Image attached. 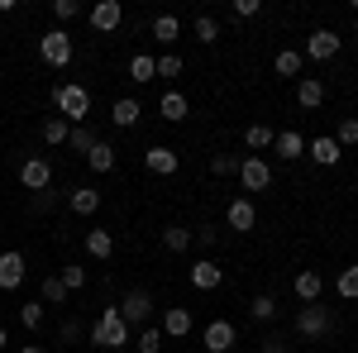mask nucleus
<instances>
[{
	"label": "nucleus",
	"instance_id": "obj_1",
	"mask_svg": "<svg viewBox=\"0 0 358 353\" xmlns=\"http://www.w3.org/2000/svg\"><path fill=\"white\" fill-rule=\"evenodd\" d=\"M129 344V325H124V315H120V305H106L101 310V320L91 325V349H124Z\"/></svg>",
	"mask_w": 358,
	"mask_h": 353
},
{
	"label": "nucleus",
	"instance_id": "obj_38",
	"mask_svg": "<svg viewBox=\"0 0 358 353\" xmlns=\"http://www.w3.org/2000/svg\"><path fill=\"white\" fill-rule=\"evenodd\" d=\"M20 325H24V329L43 325V301H24V305H20Z\"/></svg>",
	"mask_w": 358,
	"mask_h": 353
},
{
	"label": "nucleus",
	"instance_id": "obj_17",
	"mask_svg": "<svg viewBox=\"0 0 358 353\" xmlns=\"http://www.w3.org/2000/svg\"><path fill=\"white\" fill-rule=\"evenodd\" d=\"M163 334H167V339H187V334H192V310H187V305H167Z\"/></svg>",
	"mask_w": 358,
	"mask_h": 353
},
{
	"label": "nucleus",
	"instance_id": "obj_36",
	"mask_svg": "<svg viewBox=\"0 0 358 353\" xmlns=\"http://www.w3.org/2000/svg\"><path fill=\"white\" fill-rule=\"evenodd\" d=\"M239 163H244V158H234V153H210V172H215V177H229V172L239 177Z\"/></svg>",
	"mask_w": 358,
	"mask_h": 353
},
{
	"label": "nucleus",
	"instance_id": "obj_26",
	"mask_svg": "<svg viewBox=\"0 0 358 353\" xmlns=\"http://www.w3.org/2000/svg\"><path fill=\"white\" fill-rule=\"evenodd\" d=\"M96 143H101V134H96L91 124H72V134H67V148H72V153H91Z\"/></svg>",
	"mask_w": 358,
	"mask_h": 353
},
{
	"label": "nucleus",
	"instance_id": "obj_24",
	"mask_svg": "<svg viewBox=\"0 0 358 353\" xmlns=\"http://www.w3.org/2000/svg\"><path fill=\"white\" fill-rule=\"evenodd\" d=\"M192 229H187V224H163V248L167 253H187V248H192Z\"/></svg>",
	"mask_w": 358,
	"mask_h": 353
},
{
	"label": "nucleus",
	"instance_id": "obj_35",
	"mask_svg": "<svg viewBox=\"0 0 358 353\" xmlns=\"http://www.w3.org/2000/svg\"><path fill=\"white\" fill-rule=\"evenodd\" d=\"M273 138H277V129H268V124H248V129H244L248 148H273Z\"/></svg>",
	"mask_w": 358,
	"mask_h": 353
},
{
	"label": "nucleus",
	"instance_id": "obj_13",
	"mask_svg": "<svg viewBox=\"0 0 358 353\" xmlns=\"http://www.w3.org/2000/svg\"><path fill=\"white\" fill-rule=\"evenodd\" d=\"M20 282H24V253L5 248V253H0V291H15Z\"/></svg>",
	"mask_w": 358,
	"mask_h": 353
},
{
	"label": "nucleus",
	"instance_id": "obj_37",
	"mask_svg": "<svg viewBox=\"0 0 358 353\" xmlns=\"http://www.w3.org/2000/svg\"><path fill=\"white\" fill-rule=\"evenodd\" d=\"M215 38H220V20L215 15H201L196 20V43H215Z\"/></svg>",
	"mask_w": 358,
	"mask_h": 353
},
{
	"label": "nucleus",
	"instance_id": "obj_18",
	"mask_svg": "<svg viewBox=\"0 0 358 353\" xmlns=\"http://www.w3.org/2000/svg\"><path fill=\"white\" fill-rule=\"evenodd\" d=\"M306 153H310V158H315V163H320V167H334V163H339V158H344V148H339V143H334L330 134L310 138V143H306Z\"/></svg>",
	"mask_w": 358,
	"mask_h": 353
},
{
	"label": "nucleus",
	"instance_id": "obj_34",
	"mask_svg": "<svg viewBox=\"0 0 358 353\" xmlns=\"http://www.w3.org/2000/svg\"><path fill=\"white\" fill-rule=\"evenodd\" d=\"M334 291H339V301H358V263H354V268H344V272H339Z\"/></svg>",
	"mask_w": 358,
	"mask_h": 353
},
{
	"label": "nucleus",
	"instance_id": "obj_5",
	"mask_svg": "<svg viewBox=\"0 0 358 353\" xmlns=\"http://www.w3.org/2000/svg\"><path fill=\"white\" fill-rule=\"evenodd\" d=\"M296 329H301L306 339H325V334L334 329L330 305H320V301H315V305H301V315H296Z\"/></svg>",
	"mask_w": 358,
	"mask_h": 353
},
{
	"label": "nucleus",
	"instance_id": "obj_12",
	"mask_svg": "<svg viewBox=\"0 0 358 353\" xmlns=\"http://www.w3.org/2000/svg\"><path fill=\"white\" fill-rule=\"evenodd\" d=\"M143 167H148L153 177H172V172L182 167V158H177L172 148H163V143H153V148H143Z\"/></svg>",
	"mask_w": 358,
	"mask_h": 353
},
{
	"label": "nucleus",
	"instance_id": "obj_45",
	"mask_svg": "<svg viewBox=\"0 0 358 353\" xmlns=\"http://www.w3.org/2000/svg\"><path fill=\"white\" fill-rule=\"evenodd\" d=\"M234 15H239V20H253V15H258V0H234Z\"/></svg>",
	"mask_w": 358,
	"mask_h": 353
},
{
	"label": "nucleus",
	"instance_id": "obj_4",
	"mask_svg": "<svg viewBox=\"0 0 358 353\" xmlns=\"http://www.w3.org/2000/svg\"><path fill=\"white\" fill-rule=\"evenodd\" d=\"M120 315H124V325L129 329H143V325H153V296H148V291H143V287H134V291H129V296L120 301Z\"/></svg>",
	"mask_w": 358,
	"mask_h": 353
},
{
	"label": "nucleus",
	"instance_id": "obj_39",
	"mask_svg": "<svg viewBox=\"0 0 358 353\" xmlns=\"http://www.w3.org/2000/svg\"><path fill=\"white\" fill-rule=\"evenodd\" d=\"M334 143H339V148H354L358 143V120H339V129H334Z\"/></svg>",
	"mask_w": 358,
	"mask_h": 353
},
{
	"label": "nucleus",
	"instance_id": "obj_10",
	"mask_svg": "<svg viewBox=\"0 0 358 353\" xmlns=\"http://www.w3.org/2000/svg\"><path fill=\"white\" fill-rule=\"evenodd\" d=\"M20 182H24V191H48V182H53V163L48 158H29L24 167H20Z\"/></svg>",
	"mask_w": 358,
	"mask_h": 353
},
{
	"label": "nucleus",
	"instance_id": "obj_40",
	"mask_svg": "<svg viewBox=\"0 0 358 353\" xmlns=\"http://www.w3.org/2000/svg\"><path fill=\"white\" fill-rule=\"evenodd\" d=\"M57 277H62V287H67V291H82V287H86V268H77V263H67Z\"/></svg>",
	"mask_w": 358,
	"mask_h": 353
},
{
	"label": "nucleus",
	"instance_id": "obj_9",
	"mask_svg": "<svg viewBox=\"0 0 358 353\" xmlns=\"http://www.w3.org/2000/svg\"><path fill=\"white\" fill-rule=\"evenodd\" d=\"M120 24H124L120 0H96V5H91V29H96V34H115Z\"/></svg>",
	"mask_w": 358,
	"mask_h": 353
},
{
	"label": "nucleus",
	"instance_id": "obj_29",
	"mask_svg": "<svg viewBox=\"0 0 358 353\" xmlns=\"http://www.w3.org/2000/svg\"><path fill=\"white\" fill-rule=\"evenodd\" d=\"M67 134H72V124H67L62 115H48V120H43V143H48V148L67 143Z\"/></svg>",
	"mask_w": 358,
	"mask_h": 353
},
{
	"label": "nucleus",
	"instance_id": "obj_19",
	"mask_svg": "<svg viewBox=\"0 0 358 353\" xmlns=\"http://www.w3.org/2000/svg\"><path fill=\"white\" fill-rule=\"evenodd\" d=\"M273 153L282 158V163H296V158L306 153V138L296 134V129H282V134L273 138Z\"/></svg>",
	"mask_w": 358,
	"mask_h": 353
},
{
	"label": "nucleus",
	"instance_id": "obj_8",
	"mask_svg": "<svg viewBox=\"0 0 358 353\" xmlns=\"http://www.w3.org/2000/svg\"><path fill=\"white\" fill-rule=\"evenodd\" d=\"M224 224H229L234 234H248V229L258 224V206H253L248 196H234V201H229V210H224Z\"/></svg>",
	"mask_w": 358,
	"mask_h": 353
},
{
	"label": "nucleus",
	"instance_id": "obj_30",
	"mask_svg": "<svg viewBox=\"0 0 358 353\" xmlns=\"http://www.w3.org/2000/svg\"><path fill=\"white\" fill-rule=\"evenodd\" d=\"M153 77H158V62H153L148 53L129 57V82H153Z\"/></svg>",
	"mask_w": 358,
	"mask_h": 353
},
{
	"label": "nucleus",
	"instance_id": "obj_43",
	"mask_svg": "<svg viewBox=\"0 0 358 353\" xmlns=\"http://www.w3.org/2000/svg\"><path fill=\"white\" fill-rule=\"evenodd\" d=\"M263 353H292V349H287L282 334H268V339H263Z\"/></svg>",
	"mask_w": 358,
	"mask_h": 353
},
{
	"label": "nucleus",
	"instance_id": "obj_7",
	"mask_svg": "<svg viewBox=\"0 0 358 353\" xmlns=\"http://www.w3.org/2000/svg\"><path fill=\"white\" fill-rule=\"evenodd\" d=\"M239 182H244V191H268L273 187V167H268V158H244L239 163Z\"/></svg>",
	"mask_w": 358,
	"mask_h": 353
},
{
	"label": "nucleus",
	"instance_id": "obj_14",
	"mask_svg": "<svg viewBox=\"0 0 358 353\" xmlns=\"http://www.w3.org/2000/svg\"><path fill=\"white\" fill-rule=\"evenodd\" d=\"M292 291H296V301H301V305H315V301H320V291H325V277H320L315 268H306V272H296Z\"/></svg>",
	"mask_w": 358,
	"mask_h": 353
},
{
	"label": "nucleus",
	"instance_id": "obj_3",
	"mask_svg": "<svg viewBox=\"0 0 358 353\" xmlns=\"http://www.w3.org/2000/svg\"><path fill=\"white\" fill-rule=\"evenodd\" d=\"M38 57H43L48 67H67V62L77 57L72 34H67V29H48V34H38Z\"/></svg>",
	"mask_w": 358,
	"mask_h": 353
},
{
	"label": "nucleus",
	"instance_id": "obj_31",
	"mask_svg": "<svg viewBox=\"0 0 358 353\" xmlns=\"http://www.w3.org/2000/svg\"><path fill=\"white\" fill-rule=\"evenodd\" d=\"M86 163H91V172H115V148L106 143V138H101V143L86 153Z\"/></svg>",
	"mask_w": 358,
	"mask_h": 353
},
{
	"label": "nucleus",
	"instance_id": "obj_46",
	"mask_svg": "<svg viewBox=\"0 0 358 353\" xmlns=\"http://www.w3.org/2000/svg\"><path fill=\"white\" fill-rule=\"evenodd\" d=\"M62 339H67V344L82 339V320H62Z\"/></svg>",
	"mask_w": 358,
	"mask_h": 353
},
{
	"label": "nucleus",
	"instance_id": "obj_47",
	"mask_svg": "<svg viewBox=\"0 0 358 353\" xmlns=\"http://www.w3.org/2000/svg\"><path fill=\"white\" fill-rule=\"evenodd\" d=\"M20 353H43V344H20Z\"/></svg>",
	"mask_w": 358,
	"mask_h": 353
},
{
	"label": "nucleus",
	"instance_id": "obj_42",
	"mask_svg": "<svg viewBox=\"0 0 358 353\" xmlns=\"http://www.w3.org/2000/svg\"><path fill=\"white\" fill-rule=\"evenodd\" d=\"M77 15H82V10H77V0H53V20H57V24H72Z\"/></svg>",
	"mask_w": 358,
	"mask_h": 353
},
{
	"label": "nucleus",
	"instance_id": "obj_2",
	"mask_svg": "<svg viewBox=\"0 0 358 353\" xmlns=\"http://www.w3.org/2000/svg\"><path fill=\"white\" fill-rule=\"evenodd\" d=\"M53 106L67 124H86V115H91V91H86L82 82H62V86H53Z\"/></svg>",
	"mask_w": 358,
	"mask_h": 353
},
{
	"label": "nucleus",
	"instance_id": "obj_16",
	"mask_svg": "<svg viewBox=\"0 0 358 353\" xmlns=\"http://www.w3.org/2000/svg\"><path fill=\"white\" fill-rule=\"evenodd\" d=\"M296 106L320 110L325 106V82H320V77H301V82H296Z\"/></svg>",
	"mask_w": 358,
	"mask_h": 353
},
{
	"label": "nucleus",
	"instance_id": "obj_27",
	"mask_svg": "<svg viewBox=\"0 0 358 353\" xmlns=\"http://www.w3.org/2000/svg\"><path fill=\"white\" fill-rule=\"evenodd\" d=\"M163 339H167L163 325H143V329L134 334V349H138V353H163Z\"/></svg>",
	"mask_w": 358,
	"mask_h": 353
},
{
	"label": "nucleus",
	"instance_id": "obj_22",
	"mask_svg": "<svg viewBox=\"0 0 358 353\" xmlns=\"http://www.w3.org/2000/svg\"><path fill=\"white\" fill-rule=\"evenodd\" d=\"M67 206H72L77 215H96V210H101V191H96V187H72Z\"/></svg>",
	"mask_w": 358,
	"mask_h": 353
},
{
	"label": "nucleus",
	"instance_id": "obj_33",
	"mask_svg": "<svg viewBox=\"0 0 358 353\" xmlns=\"http://www.w3.org/2000/svg\"><path fill=\"white\" fill-rule=\"evenodd\" d=\"M248 315H253L258 325H273V320H277V301L273 296H253V301H248Z\"/></svg>",
	"mask_w": 358,
	"mask_h": 353
},
{
	"label": "nucleus",
	"instance_id": "obj_44",
	"mask_svg": "<svg viewBox=\"0 0 358 353\" xmlns=\"http://www.w3.org/2000/svg\"><path fill=\"white\" fill-rule=\"evenodd\" d=\"M215 239H220V234H215L210 224H201V229H196V244H201V248H215Z\"/></svg>",
	"mask_w": 358,
	"mask_h": 353
},
{
	"label": "nucleus",
	"instance_id": "obj_32",
	"mask_svg": "<svg viewBox=\"0 0 358 353\" xmlns=\"http://www.w3.org/2000/svg\"><path fill=\"white\" fill-rule=\"evenodd\" d=\"M38 301H43V305H62V301H67L62 277H43V282H38Z\"/></svg>",
	"mask_w": 358,
	"mask_h": 353
},
{
	"label": "nucleus",
	"instance_id": "obj_6",
	"mask_svg": "<svg viewBox=\"0 0 358 353\" xmlns=\"http://www.w3.org/2000/svg\"><path fill=\"white\" fill-rule=\"evenodd\" d=\"M201 344H206V353H234L239 329L229 325V320H210V325H206V334H201Z\"/></svg>",
	"mask_w": 358,
	"mask_h": 353
},
{
	"label": "nucleus",
	"instance_id": "obj_23",
	"mask_svg": "<svg viewBox=\"0 0 358 353\" xmlns=\"http://www.w3.org/2000/svg\"><path fill=\"white\" fill-rule=\"evenodd\" d=\"M301 67H306V57L296 53V48H282V53L273 57V72H277V77H296V82H301Z\"/></svg>",
	"mask_w": 358,
	"mask_h": 353
},
{
	"label": "nucleus",
	"instance_id": "obj_20",
	"mask_svg": "<svg viewBox=\"0 0 358 353\" xmlns=\"http://www.w3.org/2000/svg\"><path fill=\"white\" fill-rule=\"evenodd\" d=\"M158 115H163L167 124H182V120H187V115H192V101H187V96H182V91H167L163 101H158Z\"/></svg>",
	"mask_w": 358,
	"mask_h": 353
},
{
	"label": "nucleus",
	"instance_id": "obj_15",
	"mask_svg": "<svg viewBox=\"0 0 358 353\" xmlns=\"http://www.w3.org/2000/svg\"><path fill=\"white\" fill-rule=\"evenodd\" d=\"M224 282V268L215 263V258H201V263H192V287L196 291H215Z\"/></svg>",
	"mask_w": 358,
	"mask_h": 353
},
{
	"label": "nucleus",
	"instance_id": "obj_25",
	"mask_svg": "<svg viewBox=\"0 0 358 353\" xmlns=\"http://www.w3.org/2000/svg\"><path fill=\"white\" fill-rule=\"evenodd\" d=\"M86 253L106 263V258L115 253V234H110V229H91V234H86Z\"/></svg>",
	"mask_w": 358,
	"mask_h": 353
},
{
	"label": "nucleus",
	"instance_id": "obj_11",
	"mask_svg": "<svg viewBox=\"0 0 358 353\" xmlns=\"http://www.w3.org/2000/svg\"><path fill=\"white\" fill-rule=\"evenodd\" d=\"M334 53H339V34H334V29H315V34L306 38V57H310V62H330Z\"/></svg>",
	"mask_w": 358,
	"mask_h": 353
},
{
	"label": "nucleus",
	"instance_id": "obj_21",
	"mask_svg": "<svg viewBox=\"0 0 358 353\" xmlns=\"http://www.w3.org/2000/svg\"><path fill=\"white\" fill-rule=\"evenodd\" d=\"M138 115H143V106H138L134 96H120L110 106V120H115V129H134L138 124Z\"/></svg>",
	"mask_w": 358,
	"mask_h": 353
},
{
	"label": "nucleus",
	"instance_id": "obj_48",
	"mask_svg": "<svg viewBox=\"0 0 358 353\" xmlns=\"http://www.w3.org/2000/svg\"><path fill=\"white\" fill-rule=\"evenodd\" d=\"M5 344H10V329L0 325V353H5Z\"/></svg>",
	"mask_w": 358,
	"mask_h": 353
},
{
	"label": "nucleus",
	"instance_id": "obj_28",
	"mask_svg": "<svg viewBox=\"0 0 358 353\" xmlns=\"http://www.w3.org/2000/svg\"><path fill=\"white\" fill-rule=\"evenodd\" d=\"M153 38H158V43H177V38H182V20H177V15H158V20H153Z\"/></svg>",
	"mask_w": 358,
	"mask_h": 353
},
{
	"label": "nucleus",
	"instance_id": "obj_41",
	"mask_svg": "<svg viewBox=\"0 0 358 353\" xmlns=\"http://www.w3.org/2000/svg\"><path fill=\"white\" fill-rule=\"evenodd\" d=\"M158 77H163V82L182 77V57H177V53H163V57H158Z\"/></svg>",
	"mask_w": 358,
	"mask_h": 353
}]
</instances>
